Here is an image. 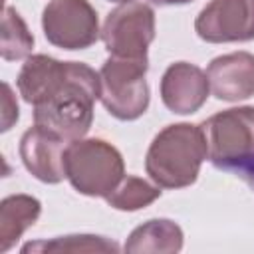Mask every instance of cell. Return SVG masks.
<instances>
[{"mask_svg":"<svg viewBox=\"0 0 254 254\" xmlns=\"http://www.w3.org/2000/svg\"><path fill=\"white\" fill-rule=\"evenodd\" d=\"M210 93L206 71L189 62L171 64L161 77L163 105L177 115H190L198 111Z\"/></svg>","mask_w":254,"mask_h":254,"instance_id":"9c48e42d","label":"cell"},{"mask_svg":"<svg viewBox=\"0 0 254 254\" xmlns=\"http://www.w3.org/2000/svg\"><path fill=\"white\" fill-rule=\"evenodd\" d=\"M206 159L224 171H234L254 155V107H230L200 123Z\"/></svg>","mask_w":254,"mask_h":254,"instance_id":"5b68a950","label":"cell"},{"mask_svg":"<svg viewBox=\"0 0 254 254\" xmlns=\"http://www.w3.org/2000/svg\"><path fill=\"white\" fill-rule=\"evenodd\" d=\"M109 2H119V4H127V2H135V0H109Z\"/></svg>","mask_w":254,"mask_h":254,"instance_id":"44dd1931","label":"cell"},{"mask_svg":"<svg viewBox=\"0 0 254 254\" xmlns=\"http://www.w3.org/2000/svg\"><path fill=\"white\" fill-rule=\"evenodd\" d=\"M232 173H236L238 177H242V179H244V181L254 189V155H252L246 163H242L240 167H236Z\"/></svg>","mask_w":254,"mask_h":254,"instance_id":"d6986e66","label":"cell"},{"mask_svg":"<svg viewBox=\"0 0 254 254\" xmlns=\"http://www.w3.org/2000/svg\"><path fill=\"white\" fill-rule=\"evenodd\" d=\"M149 60L109 56L99 69V99L109 115L119 121H135L149 107L147 85Z\"/></svg>","mask_w":254,"mask_h":254,"instance_id":"277c9868","label":"cell"},{"mask_svg":"<svg viewBox=\"0 0 254 254\" xmlns=\"http://www.w3.org/2000/svg\"><path fill=\"white\" fill-rule=\"evenodd\" d=\"M99 73L81 62H67L64 81L38 105H34V125L65 139L85 137L93 123V105L99 99Z\"/></svg>","mask_w":254,"mask_h":254,"instance_id":"6da1fadb","label":"cell"},{"mask_svg":"<svg viewBox=\"0 0 254 254\" xmlns=\"http://www.w3.org/2000/svg\"><path fill=\"white\" fill-rule=\"evenodd\" d=\"M153 4H159V6H179V4H187V2H192V0H151Z\"/></svg>","mask_w":254,"mask_h":254,"instance_id":"ffe728a7","label":"cell"},{"mask_svg":"<svg viewBox=\"0 0 254 254\" xmlns=\"http://www.w3.org/2000/svg\"><path fill=\"white\" fill-rule=\"evenodd\" d=\"M65 73L67 62H60L46 54H36L26 58V64L18 73L16 85L26 103L38 105L64 81Z\"/></svg>","mask_w":254,"mask_h":254,"instance_id":"7c38bea8","label":"cell"},{"mask_svg":"<svg viewBox=\"0 0 254 254\" xmlns=\"http://www.w3.org/2000/svg\"><path fill=\"white\" fill-rule=\"evenodd\" d=\"M119 246L105 238L95 234H67V236H56L52 240H38L28 242L22 246V252H117Z\"/></svg>","mask_w":254,"mask_h":254,"instance_id":"e0dca14e","label":"cell"},{"mask_svg":"<svg viewBox=\"0 0 254 254\" xmlns=\"http://www.w3.org/2000/svg\"><path fill=\"white\" fill-rule=\"evenodd\" d=\"M206 159V141L200 125L175 123L161 129L151 141L145 171L161 189H185L192 185Z\"/></svg>","mask_w":254,"mask_h":254,"instance_id":"7a4b0ae2","label":"cell"},{"mask_svg":"<svg viewBox=\"0 0 254 254\" xmlns=\"http://www.w3.org/2000/svg\"><path fill=\"white\" fill-rule=\"evenodd\" d=\"M69 141L34 125L20 139V159L26 171L42 183L58 185L65 179V149Z\"/></svg>","mask_w":254,"mask_h":254,"instance_id":"30bf717a","label":"cell"},{"mask_svg":"<svg viewBox=\"0 0 254 254\" xmlns=\"http://www.w3.org/2000/svg\"><path fill=\"white\" fill-rule=\"evenodd\" d=\"M46 40L62 50H85L99 38V20L89 0H50L42 12Z\"/></svg>","mask_w":254,"mask_h":254,"instance_id":"52a82bcc","label":"cell"},{"mask_svg":"<svg viewBox=\"0 0 254 254\" xmlns=\"http://www.w3.org/2000/svg\"><path fill=\"white\" fill-rule=\"evenodd\" d=\"M101 40L109 56L147 58L155 40V12L145 2H127L111 10L101 28Z\"/></svg>","mask_w":254,"mask_h":254,"instance_id":"8992f818","label":"cell"},{"mask_svg":"<svg viewBox=\"0 0 254 254\" xmlns=\"http://www.w3.org/2000/svg\"><path fill=\"white\" fill-rule=\"evenodd\" d=\"M210 91L220 101H240L254 95V54L232 52L214 58L206 67Z\"/></svg>","mask_w":254,"mask_h":254,"instance_id":"8fae6325","label":"cell"},{"mask_svg":"<svg viewBox=\"0 0 254 254\" xmlns=\"http://www.w3.org/2000/svg\"><path fill=\"white\" fill-rule=\"evenodd\" d=\"M159 196H161V187L159 185H151L149 181H145L141 177L125 175L119 181V185L105 196V200L115 210L133 212V210L149 206Z\"/></svg>","mask_w":254,"mask_h":254,"instance_id":"9a60e30c","label":"cell"},{"mask_svg":"<svg viewBox=\"0 0 254 254\" xmlns=\"http://www.w3.org/2000/svg\"><path fill=\"white\" fill-rule=\"evenodd\" d=\"M20 117V109H18V103H16V97L12 93V87L2 81V131H10L12 125L18 121Z\"/></svg>","mask_w":254,"mask_h":254,"instance_id":"ac0fdd59","label":"cell"},{"mask_svg":"<svg viewBox=\"0 0 254 254\" xmlns=\"http://www.w3.org/2000/svg\"><path fill=\"white\" fill-rule=\"evenodd\" d=\"M42 214V202L30 194H10L0 204V252H8L18 238L34 226Z\"/></svg>","mask_w":254,"mask_h":254,"instance_id":"5bb4252c","label":"cell"},{"mask_svg":"<svg viewBox=\"0 0 254 254\" xmlns=\"http://www.w3.org/2000/svg\"><path fill=\"white\" fill-rule=\"evenodd\" d=\"M183 228L169 218H151L137 226L125 240V252L175 254L183 248Z\"/></svg>","mask_w":254,"mask_h":254,"instance_id":"4fadbf2b","label":"cell"},{"mask_svg":"<svg viewBox=\"0 0 254 254\" xmlns=\"http://www.w3.org/2000/svg\"><path fill=\"white\" fill-rule=\"evenodd\" d=\"M65 179L85 196L105 198L125 177L121 153L103 139H75L65 149Z\"/></svg>","mask_w":254,"mask_h":254,"instance_id":"3957f363","label":"cell"},{"mask_svg":"<svg viewBox=\"0 0 254 254\" xmlns=\"http://www.w3.org/2000/svg\"><path fill=\"white\" fill-rule=\"evenodd\" d=\"M32 48H34V36L28 30L26 22L16 12V8L6 6L2 16V44H0L2 60L18 62L30 58Z\"/></svg>","mask_w":254,"mask_h":254,"instance_id":"2e32d148","label":"cell"},{"mask_svg":"<svg viewBox=\"0 0 254 254\" xmlns=\"http://www.w3.org/2000/svg\"><path fill=\"white\" fill-rule=\"evenodd\" d=\"M194 32L208 44L254 40V0H210L198 12Z\"/></svg>","mask_w":254,"mask_h":254,"instance_id":"ba28073f","label":"cell"}]
</instances>
